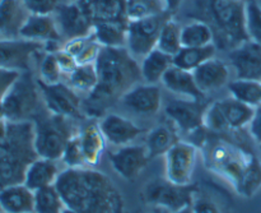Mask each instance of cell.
I'll list each match as a JSON object with an SVG mask.
<instances>
[{"label": "cell", "instance_id": "18", "mask_svg": "<svg viewBox=\"0 0 261 213\" xmlns=\"http://www.w3.org/2000/svg\"><path fill=\"white\" fill-rule=\"evenodd\" d=\"M99 127L107 142L116 147L130 145L144 132L133 120L117 114L105 115L99 122Z\"/></svg>", "mask_w": 261, "mask_h": 213}, {"label": "cell", "instance_id": "29", "mask_svg": "<svg viewBox=\"0 0 261 213\" xmlns=\"http://www.w3.org/2000/svg\"><path fill=\"white\" fill-rule=\"evenodd\" d=\"M172 65V56L162 53L155 48L142 59V63H140L142 79L145 83L149 84L161 83L166 72Z\"/></svg>", "mask_w": 261, "mask_h": 213}, {"label": "cell", "instance_id": "48", "mask_svg": "<svg viewBox=\"0 0 261 213\" xmlns=\"http://www.w3.org/2000/svg\"><path fill=\"white\" fill-rule=\"evenodd\" d=\"M172 213H194V212H193V207H191V206H188V207H185V208L178 209V211L172 212Z\"/></svg>", "mask_w": 261, "mask_h": 213}, {"label": "cell", "instance_id": "6", "mask_svg": "<svg viewBox=\"0 0 261 213\" xmlns=\"http://www.w3.org/2000/svg\"><path fill=\"white\" fill-rule=\"evenodd\" d=\"M73 120L70 117L51 114L47 110L45 114L38 112L33 117L35 148L38 157L54 161L61 160L66 143L79 132V128L74 124Z\"/></svg>", "mask_w": 261, "mask_h": 213}, {"label": "cell", "instance_id": "9", "mask_svg": "<svg viewBox=\"0 0 261 213\" xmlns=\"http://www.w3.org/2000/svg\"><path fill=\"white\" fill-rule=\"evenodd\" d=\"M173 17L170 13L129 20L126 27V49L135 59H143L157 48V41L162 26L168 18Z\"/></svg>", "mask_w": 261, "mask_h": 213}, {"label": "cell", "instance_id": "1", "mask_svg": "<svg viewBox=\"0 0 261 213\" xmlns=\"http://www.w3.org/2000/svg\"><path fill=\"white\" fill-rule=\"evenodd\" d=\"M211 133L201 139L205 168L231 184L240 196H254L261 186V161L242 140Z\"/></svg>", "mask_w": 261, "mask_h": 213}, {"label": "cell", "instance_id": "28", "mask_svg": "<svg viewBox=\"0 0 261 213\" xmlns=\"http://www.w3.org/2000/svg\"><path fill=\"white\" fill-rule=\"evenodd\" d=\"M78 134L87 166L94 168L101 160L107 142L99 127V123H87L86 125L79 128Z\"/></svg>", "mask_w": 261, "mask_h": 213}, {"label": "cell", "instance_id": "43", "mask_svg": "<svg viewBox=\"0 0 261 213\" xmlns=\"http://www.w3.org/2000/svg\"><path fill=\"white\" fill-rule=\"evenodd\" d=\"M30 14L51 15L60 5V0H22Z\"/></svg>", "mask_w": 261, "mask_h": 213}, {"label": "cell", "instance_id": "17", "mask_svg": "<svg viewBox=\"0 0 261 213\" xmlns=\"http://www.w3.org/2000/svg\"><path fill=\"white\" fill-rule=\"evenodd\" d=\"M126 109L135 114L155 115L162 107V93L157 84L138 83L120 100Z\"/></svg>", "mask_w": 261, "mask_h": 213}, {"label": "cell", "instance_id": "50", "mask_svg": "<svg viewBox=\"0 0 261 213\" xmlns=\"http://www.w3.org/2000/svg\"><path fill=\"white\" fill-rule=\"evenodd\" d=\"M63 213H75V212H74L73 209H70V208H68V207H66V208L64 209Z\"/></svg>", "mask_w": 261, "mask_h": 213}, {"label": "cell", "instance_id": "23", "mask_svg": "<svg viewBox=\"0 0 261 213\" xmlns=\"http://www.w3.org/2000/svg\"><path fill=\"white\" fill-rule=\"evenodd\" d=\"M30 12L22 0H0V37L17 38Z\"/></svg>", "mask_w": 261, "mask_h": 213}, {"label": "cell", "instance_id": "33", "mask_svg": "<svg viewBox=\"0 0 261 213\" xmlns=\"http://www.w3.org/2000/svg\"><path fill=\"white\" fill-rule=\"evenodd\" d=\"M181 42L188 48H204L216 43V37L208 23L194 19L181 28Z\"/></svg>", "mask_w": 261, "mask_h": 213}, {"label": "cell", "instance_id": "3", "mask_svg": "<svg viewBox=\"0 0 261 213\" xmlns=\"http://www.w3.org/2000/svg\"><path fill=\"white\" fill-rule=\"evenodd\" d=\"M55 185L65 206L75 213H126L119 189L93 168L65 169Z\"/></svg>", "mask_w": 261, "mask_h": 213}, {"label": "cell", "instance_id": "52", "mask_svg": "<svg viewBox=\"0 0 261 213\" xmlns=\"http://www.w3.org/2000/svg\"><path fill=\"white\" fill-rule=\"evenodd\" d=\"M257 2H259V4L261 5V0H257Z\"/></svg>", "mask_w": 261, "mask_h": 213}, {"label": "cell", "instance_id": "7", "mask_svg": "<svg viewBox=\"0 0 261 213\" xmlns=\"http://www.w3.org/2000/svg\"><path fill=\"white\" fill-rule=\"evenodd\" d=\"M42 96L32 72H22L2 104V114L8 122H32L41 111Z\"/></svg>", "mask_w": 261, "mask_h": 213}, {"label": "cell", "instance_id": "20", "mask_svg": "<svg viewBox=\"0 0 261 213\" xmlns=\"http://www.w3.org/2000/svg\"><path fill=\"white\" fill-rule=\"evenodd\" d=\"M78 3L93 23H129L126 17V0H79Z\"/></svg>", "mask_w": 261, "mask_h": 213}, {"label": "cell", "instance_id": "45", "mask_svg": "<svg viewBox=\"0 0 261 213\" xmlns=\"http://www.w3.org/2000/svg\"><path fill=\"white\" fill-rule=\"evenodd\" d=\"M249 132L252 139L261 146V105L255 107L254 116L249 124Z\"/></svg>", "mask_w": 261, "mask_h": 213}, {"label": "cell", "instance_id": "46", "mask_svg": "<svg viewBox=\"0 0 261 213\" xmlns=\"http://www.w3.org/2000/svg\"><path fill=\"white\" fill-rule=\"evenodd\" d=\"M182 3L184 0H165L166 10H167L171 15H173L175 13H177V10L180 9Z\"/></svg>", "mask_w": 261, "mask_h": 213}, {"label": "cell", "instance_id": "2", "mask_svg": "<svg viewBox=\"0 0 261 213\" xmlns=\"http://www.w3.org/2000/svg\"><path fill=\"white\" fill-rule=\"evenodd\" d=\"M94 64L98 84L83 100L82 110L83 116L99 119L143 79L138 59L126 48H102Z\"/></svg>", "mask_w": 261, "mask_h": 213}, {"label": "cell", "instance_id": "38", "mask_svg": "<svg viewBox=\"0 0 261 213\" xmlns=\"http://www.w3.org/2000/svg\"><path fill=\"white\" fill-rule=\"evenodd\" d=\"M66 208L56 185L42 188L35 192V211L33 213H63Z\"/></svg>", "mask_w": 261, "mask_h": 213}, {"label": "cell", "instance_id": "19", "mask_svg": "<svg viewBox=\"0 0 261 213\" xmlns=\"http://www.w3.org/2000/svg\"><path fill=\"white\" fill-rule=\"evenodd\" d=\"M193 73L196 84L200 91L205 94L221 89L224 86H228L231 69L224 61L214 56L201 64Z\"/></svg>", "mask_w": 261, "mask_h": 213}, {"label": "cell", "instance_id": "8", "mask_svg": "<svg viewBox=\"0 0 261 213\" xmlns=\"http://www.w3.org/2000/svg\"><path fill=\"white\" fill-rule=\"evenodd\" d=\"M195 189L196 184L177 185L166 178L155 179L144 186L142 197L148 206L172 213L191 206Z\"/></svg>", "mask_w": 261, "mask_h": 213}, {"label": "cell", "instance_id": "32", "mask_svg": "<svg viewBox=\"0 0 261 213\" xmlns=\"http://www.w3.org/2000/svg\"><path fill=\"white\" fill-rule=\"evenodd\" d=\"M217 54V45L204 46V48H188L182 46L177 54L172 58L173 65L188 72H194L196 68L214 58Z\"/></svg>", "mask_w": 261, "mask_h": 213}, {"label": "cell", "instance_id": "5", "mask_svg": "<svg viewBox=\"0 0 261 213\" xmlns=\"http://www.w3.org/2000/svg\"><path fill=\"white\" fill-rule=\"evenodd\" d=\"M38 157L33 122H9L0 139V189L24 181L28 166Z\"/></svg>", "mask_w": 261, "mask_h": 213}, {"label": "cell", "instance_id": "54", "mask_svg": "<svg viewBox=\"0 0 261 213\" xmlns=\"http://www.w3.org/2000/svg\"><path fill=\"white\" fill-rule=\"evenodd\" d=\"M0 213H2V209H0Z\"/></svg>", "mask_w": 261, "mask_h": 213}, {"label": "cell", "instance_id": "31", "mask_svg": "<svg viewBox=\"0 0 261 213\" xmlns=\"http://www.w3.org/2000/svg\"><path fill=\"white\" fill-rule=\"evenodd\" d=\"M61 49L73 56L76 64L81 65V64L96 63L102 46L97 42L92 32V35L89 36L68 40Z\"/></svg>", "mask_w": 261, "mask_h": 213}, {"label": "cell", "instance_id": "10", "mask_svg": "<svg viewBox=\"0 0 261 213\" xmlns=\"http://www.w3.org/2000/svg\"><path fill=\"white\" fill-rule=\"evenodd\" d=\"M43 107L48 112L60 116L78 119L83 116V100L79 93L74 91L66 82H59L54 84H46L38 81Z\"/></svg>", "mask_w": 261, "mask_h": 213}, {"label": "cell", "instance_id": "56", "mask_svg": "<svg viewBox=\"0 0 261 213\" xmlns=\"http://www.w3.org/2000/svg\"><path fill=\"white\" fill-rule=\"evenodd\" d=\"M2 213H4V212H2Z\"/></svg>", "mask_w": 261, "mask_h": 213}, {"label": "cell", "instance_id": "44", "mask_svg": "<svg viewBox=\"0 0 261 213\" xmlns=\"http://www.w3.org/2000/svg\"><path fill=\"white\" fill-rule=\"evenodd\" d=\"M20 72L15 70H8V69L0 68V109H2V104L4 101L5 96L12 88L14 82L17 81L19 77Z\"/></svg>", "mask_w": 261, "mask_h": 213}, {"label": "cell", "instance_id": "22", "mask_svg": "<svg viewBox=\"0 0 261 213\" xmlns=\"http://www.w3.org/2000/svg\"><path fill=\"white\" fill-rule=\"evenodd\" d=\"M19 37L41 43L60 42L63 40L55 18L38 14H30L20 30Z\"/></svg>", "mask_w": 261, "mask_h": 213}, {"label": "cell", "instance_id": "14", "mask_svg": "<svg viewBox=\"0 0 261 213\" xmlns=\"http://www.w3.org/2000/svg\"><path fill=\"white\" fill-rule=\"evenodd\" d=\"M55 20L61 37L65 38L66 41L89 36L93 32L94 23L78 2L59 5L58 9L55 10Z\"/></svg>", "mask_w": 261, "mask_h": 213}, {"label": "cell", "instance_id": "34", "mask_svg": "<svg viewBox=\"0 0 261 213\" xmlns=\"http://www.w3.org/2000/svg\"><path fill=\"white\" fill-rule=\"evenodd\" d=\"M126 27L114 22L94 23L93 36L102 48H126Z\"/></svg>", "mask_w": 261, "mask_h": 213}, {"label": "cell", "instance_id": "41", "mask_svg": "<svg viewBox=\"0 0 261 213\" xmlns=\"http://www.w3.org/2000/svg\"><path fill=\"white\" fill-rule=\"evenodd\" d=\"M78 133L69 139L65 148H64L63 156H61V161L65 163L66 169L88 168L86 162V157H84L83 150H82L81 139H79Z\"/></svg>", "mask_w": 261, "mask_h": 213}, {"label": "cell", "instance_id": "39", "mask_svg": "<svg viewBox=\"0 0 261 213\" xmlns=\"http://www.w3.org/2000/svg\"><path fill=\"white\" fill-rule=\"evenodd\" d=\"M166 12L165 0H126V17L129 20L154 17Z\"/></svg>", "mask_w": 261, "mask_h": 213}, {"label": "cell", "instance_id": "21", "mask_svg": "<svg viewBox=\"0 0 261 213\" xmlns=\"http://www.w3.org/2000/svg\"><path fill=\"white\" fill-rule=\"evenodd\" d=\"M161 83L167 91L177 96L178 99L201 101L204 97V93L196 84L193 72L184 70L175 65L166 72Z\"/></svg>", "mask_w": 261, "mask_h": 213}, {"label": "cell", "instance_id": "15", "mask_svg": "<svg viewBox=\"0 0 261 213\" xmlns=\"http://www.w3.org/2000/svg\"><path fill=\"white\" fill-rule=\"evenodd\" d=\"M112 169L125 180H135L150 161L145 146L127 145L109 155Z\"/></svg>", "mask_w": 261, "mask_h": 213}, {"label": "cell", "instance_id": "24", "mask_svg": "<svg viewBox=\"0 0 261 213\" xmlns=\"http://www.w3.org/2000/svg\"><path fill=\"white\" fill-rule=\"evenodd\" d=\"M0 209L4 213H33L35 192L24 183L0 189Z\"/></svg>", "mask_w": 261, "mask_h": 213}, {"label": "cell", "instance_id": "4", "mask_svg": "<svg viewBox=\"0 0 261 213\" xmlns=\"http://www.w3.org/2000/svg\"><path fill=\"white\" fill-rule=\"evenodd\" d=\"M194 17L208 23L217 48L234 49L251 40L246 28L244 0H195Z\"/></svg>", "mask_w": 261, "mask_h": 213}, {"label": "cell", "instance_id": "16", "mask_svg": "<svg viewBox=\"0 0 261 213\" xmlns=\"http://www.w3.org/2000/svg\"><path fill=\"white\" fill-rule=\"evenodd\" d=\"M229 64L236 79L261 81V43L255 40L242 42L229 50Z\"/></svg>", "mask_w": 261, "mask_h": 213}, {"label": "cell", "instance_id": "40", "mask_svg": "<svg viewBox=\"0 0 261 213\" xmlns=\"http://www.w3.org/2000/svg\"><path fill=\"white\" fill-rule=\"evenodd\" d=\"M64 73L59 64L55 53H43L41 59L40 68H38V81L46 84H54L63 82Z\"/></svg>", "mask_w": 261, "mask_h": 213}, {"label": "cell", "instance_id": "42", "mask_svg": "<svg viewBox=\"0 0 261 213\" xmlns=\"http://www.w3.org/2000/svg\"><path fill=\"white\" fill-rule=\"evenodd\" d=\"M246 28L251 40L259 41L261 38V5L257 0L245 2Z\"/></svg>", "mask_w": 261, "mask_h": 213}, {"label": "cell", "instance_id": "55", "mask_svg": "<svg viewBox=\"0 0 261 213\" xmlns=\"http://www.w3.org/2000/svg\"><path fill=\"white\" fill-rule=\"evenodd\" d=\"M260 150H261V146H260Z\"/></svg>", "mask_w": 261, "mask_h": 213}, {"label": "cell", "instance_id": "47", "mask_svg": "<svg viewBox=\"0 0 261 213\" xmlns=\"http://www.w3.org/2000/svg\"><path fill=\"white\" fill-rule=\"evenodd\" d=\"M8 123L9 122L5 119L4 115H3L2 111H0V139H3V138L5 137V134H7Z\"/></svg>", "mask_w": 261, "mask_h": 213}, {"label": "cell", "instance_id": "57", "mask_svg": "<svg viewBox=\"0 0 261 213\" xmlns=\"http://www.w3.org/2000/svg\"><path fill=\"white\" fill-rule=\"evenodd\" d=\"M0 38H2V37H0Z\"/></svg>", "mask_w": 261, "mask_h": 213}, {"label": "cell", "instance_id": "26", "mask_svg": "<svg viewBox=\"0 0 261 213\" xmlns=\"http://www.w3.org/2000/svg\"><path fill=\"white\" fill-rule=\"evenodd\" d=\"M191 207L194 213H232L227 196L212 185L196 184Z\"/></svg>", "mask_w": 261, "mask_h": 213}, {"label": "cell", "instance_id": "37", "mask_svg": "<svg viewBox=\"0 0 261 213\" xmlns=\"http://www.w3.org/2000/svg\"><path fill=\"white\" fill-rule=\"evenodd\" d=\"M231 96L252 107L261 105V81L234 79L228 83Z\"/></svg>", "mask_w": 261, "mask_h": 213}, {"label": "cell", "instance_id": "35", "mask_svg": "<svg viewBox=\"0 0 261 213\" xmlns=\"http://www.w3.org/2000/svg\"><path fill=\"white\" fill-rule=\"evenodd\" d=\"M66 83L78 93L89 94L98 84V73L96 64H81L76 65L68 76L65 77Z\"/></svg>", "mask_w": 261, "mask_h": 213}, {"label": "cell", "instance_id": "11", "mask_svg": "<svg viewBox=\"0 0 261 213\" xmlns=\"http://www.w3.org/2000/svg\"><path fill=\"white\" fill-rule=\"evenodd\" d=\"M199 148L191 142L178 140L163 157L168 181L177 185H190L196 166Z\"/></svg>", "mask_w": 261, "mask_h": 213}, {"label": "cell", "instance_id": "12", "mask_svg": "<svg viewBox=\"0 0 261 213\" xmlns=\"http://www.w3.org/2000/svg\"><path fill=\"white\" fill-rule=\"evenodd\" d=\"M45 53V43L25 38H0V68L15 72H31L32 61Z\"/></svg>", "mask_w": 261, "mask_h": 213}, {"label": "cell", "instance_id": "51", "mask_svg": "<svg viewBox=\"0 0 261 213\" xmlns=\"http://www.w3.org/2000/svg\"><path fill=\"white\" fill-rule=\"evenodd\" d=\"M70 2H79V0H70Z\"/></svg>", "mask_w": 261, "mask_h": 213}, {"label": "cell", "instance_id": "49", "mask_svg": "<svg viewBox=\"0 0 261 213\" xmlns=\"http://www.w3.org/2000/svg\"><path fill=\"white\" fill-rule=\"evenodd\" d=\"M167 211H165V209H160V208H154V212L153 213H165ZM133 213H139V212H133Z\"/></svg>", "mask_w": 261, "mask_h": 213}, {"label": "cell", "instance_id": "36", "mask_svg": "<svg viewBox=\"0 0 261 213\" xmlns=\"http://www.w3.org/2000/svg\"><path fill=\"white\" fill-rule=\"evenodd\" d=\"M181 26L177 20L173 19V17L168 18L162 26V30L160 32V37L157 41V49L167 55L173 56L180 51L182 48L181 42Z\"/></svg>", "mask_w": 261, "mask_h": 213}, {"label": "cell", "instance_id": "13", "mask_svg": "<svg viewBox=\"0 0 261 213\" xmlns=\"http://www.w3.org/2000/svg\"><path fill=\"white\" fill-rule=\"evenodd\" d=\"M195 100L177 99L167 102L165 112L180 132L185 134L198 133L204 129V112L206 106Z\"/></svg>", "mask_w": 261, "mask_h": 213}, {"label": "cell", "instance_id": "25", "mask_svg": "<svg viewBox=\"0 0 261 213\" xmlns=\"http://www.w3.org/2000/svg\"><path fill=\"white\" fill-rule=\"evenodd\" d=\"M216 102L223 116L227 132H240L249 127L254 116L255 107L234 99L233 96H228Z\"/></svg>", "mask_w": 261, "mask_h": 213}, {"label": "cell", "instance_id": "53", "mask_svg": "<svg viewBox=\"0 0 261 213\" xmlns=\"http://www.w3.org/2000/svg\"><path fill=\"white\" fill-rule=\"evenodd\" d=\"M257 42H259V43H261V38H260V40H259V41H257Z\"/></svg>", "mask_w": 261, "mask_h": 213}, {"label": "cell", "instance_id": "27", "mask_svg": "<svg viewBox=\"0 0 261 213\" xmlns=\"http://www.w3.org/2000/svg\"><path fill=\"white\" fill-rule=\"evenodd\" d=\"M60 173L61 171L59 170V166L56 163V161L37 157L28 166L23 183L31 191H40L42 188L55 185Z\"/></svg>", "mask_w": 261, "mask_h": 213}, {"label": "cell", "instance_id": "30", "mask_svg": "<svg viewBox=\"0 0 261 213\" xmlns=\"http://www.w3.org/2000/svg\"><path fill=\"white\" fill-rule=\"evenodd\" d=\"M178 140L180 139H178L177 134L170 125L161 124L152 128L148 132L144 146L147 148L150 160H153V158L165 156Z\"/></svg>", "mask_w": 261, "mask_h": 213}]
</instances>
